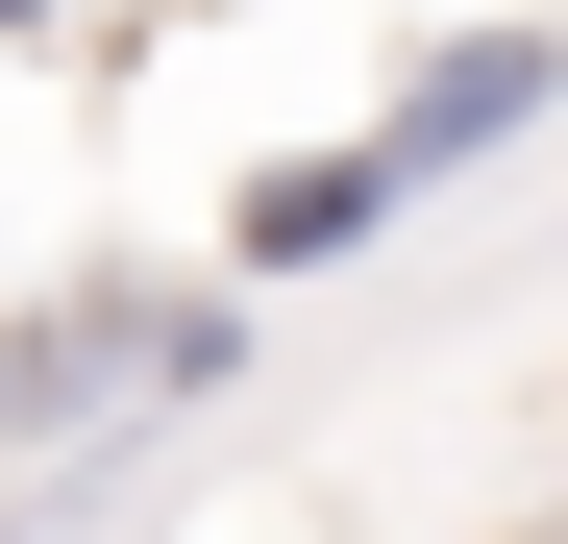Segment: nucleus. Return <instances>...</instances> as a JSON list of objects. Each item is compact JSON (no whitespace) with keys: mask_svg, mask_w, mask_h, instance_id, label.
Segmentation results:
<instances>
[{"mask_svg":"<svg viewBox=\"0 0 568 544\" xmlns=\"http://www.w3.org/2000/svg\"><path fill=\"white\" fill-rule=\"evenodd\" d=\"M223 372H247V272H50V298H0V471L149 445Z\"/></svg>","mask_w":568,"mask_h":544,"instance_id":"obj_1","label":"nucleus"},{"mask_svg":"<svg viewBox=\"0 0 568 544\" xmlns=\"http://www.w3.org/2000/svg\"><path fill=\"white\" fill-rule=\"evenodd\" d=\"M544 100H568V26H445V50L396 74V100H371V149H396L420 199H445V173H495Z\"/></svg>","mask_w":568,"mask_h":544,"instance_id":"obj_2","label":"nucleus"},{"mask_svg":"<svg viewBox=\"0 0 568 544\" xmlns=\"http://www.w3.org/2000/svg\"><path fill=\"white\" fill-rule=\"evenodd\" d=\"M396 199H420V173L371 149V124H346V149H272L247 199H223V272H346V248L396 223Z\"/></svg>","mask_w":568,"mask_h":544,"instance_id":"obj_3","label":"nucleus"},{"mask_svg":"<svg viewBox=\"0 0 568 544\" xmlns=\"http://www.w3.org/2000/svg\"><path fill=\"white\" fill-rule=\"evenodd\" d=\"M0 26H50V0H0Z\"/></svg>","mask_w":568,"mask_h":544,"instance_id":"obj_4","label":"nucleus"}]
</instances>
